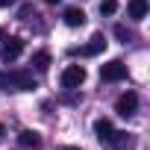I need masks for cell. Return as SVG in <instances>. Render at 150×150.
Here are the masks:
<instances>
[{"instance_id": "6da1fadb", "label": "cell", "mask_w": 150, "mask_h": 150, "mask_svg": "<svg viewBox=\"0 0 150 150\" xmlns=\"http://www.w3.org/2000/svg\"><path fill=\"white\" fill-rule=\"evenodd\" d=\"M0 88L3 91H33L35 88V77L33 71H0Z\"/></svg>"}, {"instance_id": "7a4b0ae2", "label": "cell", "mask_w": 150, "mask_h": 150, "mask_svg": "<svg viewBox=\"0 0 150 150\" xmlns=\"http://www.w3.org/2000/svg\"><path fill=\"white\" fill-rule=\"evenodd\" d=\"M94 135L103 141V144H112V147H121V144H127V132H118L115 127H112V121L109 118H97L94 121Z\"/></svg>"}, {"instance_id": "3957f363", "label": "cell", "mask_w": 150, "mask_h": 150, "mask_svg": "<svg viewBox=\"0 0 150 150\" xmlns=\"http://www.w3.org/2000/svg\"><path fill=\"white\" fill-rule=\"evenodd\" d=\"M100 80L103 83H121V80H127V65L121 59H109L106 65H100Z\"/></svg>"}, {"instance_id": "277c9868", "label": "cell", "mask_w": 150, "mask_h": 150, "mask_svg": "<svg viewBox=\"0 0 150 150\" xmlns=\"http://www.w3.org/2000/svg\"><path fill=\"white\" fill-rule=\"evenodd\" d=\"M59 83H62V88H80V86L86 83V68H83V65H68V68L62 71Z\"/></svg>"}, {"instance_id": "5b68a950", "label": "cell", "mask_w": 150, "mask_h": 150, "mask_svg": "<svg viewBox=\"0 0 150 150\" xmlns=\"http://www.w3.org/2000/svg\"><path fill=\"white\" fill-rule=\"evenodd\" d=\"M21 53H24V38H18V35H12V38H6L3 44H0V59H3L6 65L15 62Z\"/></svg>"}, {"instance_id": "8992f818", "label": "cell", "mask_w": 150, "mask_h": 150, "mask_svg": "<svg viewBox=\"0 0 150 150\" xmlns=\"http://www.w3.org/2000/svg\"><path fill=\"white\" fill-rule=\"evenodd\" d=\"M135 109H138V94H135V91L121 94V97H118V103H115V112H118L121 118H132V115H135Z\"/></svg>"}, {"instance_id": "52a82bcc", "label": "cell", "mask_w": 150, "mask_h": 150, "mask_svg": "<svg viewBox=\"0 0 150 150\" xmlns=\"http://www.w3.org/2000/svg\"><path fill=\"white\" fill-rule=\"evenodd\" d=\"M103 50H106V35H103V33H94V35L88 38V44L77 47L74 53H80V56H97V53H103Z\"/></svg>"}, {"instance_id": "ba28073f", "label": "cell", "mask_w": 150, "mask_h": 150, "mask_svg": "<svg viewBox=\"0 0 150 150\" xmlns=\"http://www.w3.org/2000/svg\"><path fill=\"white\" fill-rule=\"evenodd\" d=\"M62 21H65L68 27H83V24H86V12H83L80 6H71V9H65Z\"/></svg>"}, {"instance_id": "9c48e42d", "label": "cell", "mask_w": 150, "mask_h": 150, "mask_svg": "<svg viewBox=\"0 0 150 150\" xmlns=\"http://www.w3.org/2000/svg\"><path fill=\"white\" fill-rule=\"evenodd\" d=\"M127 12L132 21H144L147 18V0H129L127 3Z\"/></svg>"}, {"instance_id": "30bf717a", "label": "cell", "mask_w": 150, "mask_h": 150, "mask_svg": "<svg viewBox=\"0 0 150 150\" xmlns=\"http://www.w3.org/2000/svg\"><path fill=\"white\" fill-rule=\"evenodd\" d=\"M18 144L21 147H41V135L35 132V129H21V135H18Z\"/></svg>"}, {"instance_id": "8fae6325", "label": "cell", "mask_w": 150, "mask_h": 150, "mask_svg": "<svg viewBox=\"0 0 150 150\" xmlns=\"http://www.w3.org/2000/svg\"><path fill=\"white\" fill-rule=\"evenodd\" d=\"M33 68H35V71H47V68H50V53H47V50L33 53Z\"/></svg>"}, {"instance_id": "7c38bea8", "label": "cell", "mask_w": 150, "mask_h": 150, "mask_svg": "<svg viewBox=\"0 0 150 150\" xmlns=\"http://www.w3.org/2000/svg\"><path fill=\"white\" fill-rule=\"evenodd\" d=\"M115 12H118V0H100V15L112 18Z\"/></svg>"}, {"instance_id": "4fadbf2b", "label": "cell", "mask_w": 150, "mask_h": 150, "mask_svg": "<svg viewBox=\"0 0 150 150\" xmlns=\"http://www.w3.org/2000/svg\"><path fill=\"white\" fill-rule=\"evenodd\" d=\"M115 35H118V38H121V41H124V44H127V41H129V38H132V33H129V30H127V27H124V24H118V27H115Z\"/></svg>"}, {"instance_id": "5bb4252c", "label": "cell", "mask_w": 150, "mask_h": 150, "mask_svg": "<svg viewBox=\"0 0 150 150\" xmlns=\"http://www.w3.org/2000/svg\"><path fill=\"white\" fill-rule=\"evenodd\" d=\"M30 15H35V9H33V3H24V6H21V12H18V21H27Z\"/></svg>"}, {"instance_id": "9a60e30c", "label": "cell", "mask_w": 150, "mask_h": 150, "mask_svg": "<svg viewBox=\"0 0 150 150\" xmlns=\"http://www.w3.org/2000/svg\"><path fill=\"white\" fill-rule=\"evenodd\" d=\"M15 0H0V9H6V6H12Z\"/></svg>"}, {"instance_id": "2e32d148", "label": "cell", "mask_w": 150, "mask_h": 150, "mask_svg": "<svg viewBox=\"0 0 150 150\" xmlns=\"http://www.w3.org/2000/svg\"><path fill=\"white\" fill-rule=\"evenodd\" d=\"M6 38H9V35H6V30H0V44H3Z\"/></svg>"}, {"instance_id": "e0dca14e", "label": "cell", "mask_w": 150, "mask_h": 150, "mask_svg": "<svg viewBox=\"0 0 150 150\" xmlns=\"http://www.w3.org/2000/svg\"><path fill=\"white\" fill-rule=\"evenodd\" d=\"M62 150H80V147H62Z\"/></svg>"}, {"instance_id": "ac0fdd59", "label": "cell", "mask_w": 150, "mask_h": 150, "mask_svg": "<svg viewBox=\"0 0 150 150\" xmlns=\"http://www.w3.org/2000/svg\"><path fill=\"white\" fill-rule=\"evenodd\" d=\"M44 3H59V0H44Z\"/></svg>"}, {"instance_id": "d6986e66", "label": "cell", "mask_w": 150, "mask_h": 150, "mask_svg": "<svg viewBox=\"0 0 150 150\" xmlns=\"http://www.w3.org/2000/svg\"><path fill=\"white\" fill-rule=\"evenodd\" d=\"M0 138H3V127H0Z\"/></svg>"}]
</instances>
